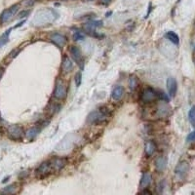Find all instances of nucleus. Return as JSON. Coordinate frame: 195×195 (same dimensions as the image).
Masks as SVG:
<instances>
[{
  "mask_svg": "<svg viewBox=\"0 0 195 195\" xmlns=\"http://www.w3.org/2000/svg\"><path fill=\"white\" fill-rule=\"evenodd\" d=\"M188 171H189V165H188V163L180 162V163H179V165L176 167L175 174L178 178L182 179V178H185V176L187 174Z\"/></svg>",
  "mask_w": 195,
  "mask_h": 195,
  "instance_id": "1a4fd4ad",
  "label": "nucleus"
},
{
  "mask_svg": "<svg viewBox=\"0 0 195 195\" xmlns=\"http://www.w3.org/2000/svg\"><path fill=\"white\" fill-rule=\"evenodd\" d=\"M176 89H178V84L174 77H169L167 79V90L170 97H175L176 93Z\"/></svg>",
  "mask_w": 195,
  "mask_h": 195,
  "instance_id": "9d476101",
  "label": "nucleus"
},
{
  "mask_svg": "<svg viewBox=\"0 0 195 195\" xmlns=\"http://www.w3.org/2000/svg\"><path fill=\"white\" fill-rule=\"evenodd\" d=\"M70 54L72 56V59L74 60L75 62H77L79 64H80V62L82 60V55H81L80 50H79L76 46H71L70 47Z\"/></svg>",
  "mask_w": 195,
  "mask_h": 195,
  "instance_id": "f3484780",
  "label": "nucleus"
},
{
  "mask_svg": "<svg viewBox=\"0 0 195 195\" xmlns=\"http://www.w3.org/2000/svg\"><path fill=\"white\" fill-rule=\"evenodd\" d=\"M165 37L167 39H169L172 43L176 44V45H178L179 44V42H180V38H179V36L176 33H175L174 31H168L166 34H165Z\"/></svg>",
  "mask_w": 195,
  "mask_h": 195,
  "instance_id": "aec40b11",
  "label": "nucleus"
},
{
  "mask_svg": "<svg viewBox=\"0 0 195 195\" xmlns=\"http://www.w3.org/2000/svg\"><path fill=\"white\" fill-rule=\"evenodd\" d=\"M87 1H94V0H87Z\"/></svg>",
  "mask_w": 195,
  "mask_h": 195,
  "instance_id": "f704fd0d",
  "label": "nucleus"
},
{
  "mask_svg": "<svg viewBox=\"0 0 195 195\" xmlns=\"http://www.w3.org/2000/svg\"><path fill=\"white\" fill-rule=\"evenodd\" d=\"M8 137L13 141H19L23 137V129L19 125H12L8 128Z\"/></svg>",
  "mask_w": 195,
  "mask_h": 195,
  "instance_id": "20e7f679",
  "label": "nucleus"
},
{
  "mask_svg": "<svg viewBox=\"0 0 195 195\" xmlns=\"http://www.w3.org/2000/svg\"><path fill=\"white\" fill-rule=\"evenodd\" d=\"M188 119H189L190 123L193 126H195V106H194L190 108L189 112H188Z\"/></svg>",
  "mask_w": 195,
  "mask_h": 195,
  "instance_id": "393cba45",
  "label": "nucleus"
},
{
  "mask_svg": "<svg viewBox=\"0 0 195 195\" xmlns=\"http://www.w3.org/2000/svg\"><path fill=\"white\" fill-rule=\"evenodd\" d=\"M54 97L58 100H64L66 97V87L64 82L58 81L54 91Z\"/></svg>",
  "mask_w": 195,
  "mask_h": 195,
  "instance_id": "0eeeda50",
  "label": "nucleus"
},
{
  "mask_svg": "<svg viewBox=\"0 0 195 195\" xmlns=\"http://www.w3.org/2000/svg\"><path fill=\"white\" fill-rule=\"evenodd\" d=\"M194 28H195V23H194Z\"/></svg>",
  "mask_w": 195,
  "mask_h": 195,
  "instance_id": "c9c22d12",
  "label": "nucleus"
},
{
  "mask_svg": "<svg viewBox=\"0 0 195 195\" xmlns=\"http://www.w3.org/2000/svg\"><path fill=\"white\" fill-rule=\"evenodd\" d=\"M34 2H35V0H26V1H24V5H26V6H31V5L34 4Z\"/></svg>",
  "mask_w": 195,
  "mask_h": 195,
  "instance_id": "c756f323",
  "label": "nucleus"
},
{
  "mask_svg": "<svg viewBox=\"0 0 195 195\" xmlns=\"http://www.w3.org/2000/svg\"><path fill=\"white\" fill-rule=\"evenodd\" d=\"M155 167H156V170L159 171V172H161V171H163L164 169H165V167H166V159H165V158L161 157V156L156 158Z\"/></svg>",
  "mask_w": 195,
  "mask_h": 195,
  "instance_id": "6ab92c4d",
  "label": "nucleus"
},
{
  "mask_svg": "<svg viewBox=\"0 0 195 195\" xmlns=\"http://www.w3.org/2000/svg\"><path fill=\"white\" fill-rule=\"evenodd\" d=\"M17 191V185H11L6 186L4 189L1 190V193H15Z\"/></svg>",
  "mask_w": 195,
  "mask_h": 195,
  "instance_id": "b1692460",
  "label": "nucleus"
},
{
  "mask_svg": "<svg viewBox=\"0 0 195 195\" xmlns=\"http://www.w3.org/2000/svg\"><path fill=\"white\" fill-rule=\"evenodd\" d=\"M52 170L53 169H52L50 161H49V162H43L42 164H40L37 169L35 170V175H36L37 178L43 179V178H45V176H47L49 174L51 173Z\"/></svg>",
  "mask_w": 195,
  "mask_h": 195,
  "instance_id": "39448f33",
  "label": "nucleus"
},
{
  "mask_svg": "<svg viewBox=\"0 0 195 195\" xmlns=\"http://www.w3.org/2000/svg\"><path fill=\"white\" fill-rule=\"evenodd\" d=\"M156 150V145L152 141H146L144 143V152L147 156H151Z\"/></svg>",
  "mask_w": 195,
  "mask_h": 195,
  "instance_id": "dca6fc26",
  "label": "nucleus"
},
{
  "mask_svg": "<svg viewBox=\"0 0 195 195\" xmlns=\"http://www.w3.org/2000/svg\"><path fill=\"white\" fill-rule=\"evenodd\" d=\"M50 39H51V41L53 42V43L56 45L57 47H59L60 49H62L66 43L65 36H64L63 34H60L59 32L52 33L51 36H50Z\"/></svg>",
  "mask_w": 195,
  "mask_h": 195,
  "instance_id": "6e6552de",
  "label": "nucleus"
},
{
  "mask_svg": "<svg viewBox=\"0 0 195 195\" xmlns=\"http://www.w3.org/2000/svg\"><path fill=\"white\" fill-rule=\"evenodd\" d=\"M170 107L166 106V103H160L157 107V115L160 118H165L169 115Z\"/></svg>",
  "mask_w": 195,
  "mask_h": 195,
  "instance_id": "4468645a",
  "label": "nucleus"
},
{
  "mask_svg": "<svg viewBox=\"0 0 195 195\" xmlns=\"http://www.w3.org/2000/svg\"><path fill=\"white\" fill-rule=\"evenodd\" d=\"M62 66H63L64 72H65V73L70 72L72 70V68H73V63H72V60L69 58H68V57H64V60H63V64H62Z\"/></svg>",
  "mask_w": 195,
  "mask_h": 195,
  "instance_id": "a211bd4d",
  "label": "nucleus"
},
{
  "mask_svg": "<svg viewBox=\"0 0 195 195\" xmlns=\"http://www.w3.org/2000/svg\"><path fill=\"white\" fill-rule=\"evenodd\" d=\"M186 142L187 143H193L195 142V130L192 131L191 133H189V135L186 138Z\"/></svg>",
  "mask_w": 195,
  "mask_h": 195,
  "instance_id": "bb28decb",
  "label": "nucleus"
},
{
  "mask_svg": "<svg viewBox=\"0 0 195 195\" xmlns=\"http://www.w3.org/2000/svg\"><path fill=\"white\" fill-rule=\"evenodd\" d=\"M81 78H82L81 73H80V72L76 73V75H75V84H76V86H77V87L80 86V84H81V80H82Z\"/></svg>",
  "mask_w": 195,
  "mask_h": 195,
  "instance_id": "cd10ccee",
  "label": "nucleus"
},
{
  "mask_svg": "<svg viewBox=\"0 0 195 195\" xmlns=\"http://www.w3.org/2000/svg\"><path fill=\"white\" fill-rule=\"evenodd\" d=\"M102 26V23L101 21H93L89 22L84 26V29L86 30L87 32H94L96 28L101 27Z\"/></svg>",
  "mask_w": 195,
  "mask_h": 195,
  "instance_id": "ddd939ff",
  "label": "nucleus"
},
{
  "mask_svg": "<svg viewBox=\"0 0 195 195\" xmlns=\"http://www.w3.org/2000/svg\"><path fill=\"white\" fill-rule=\"evenodd\" d=\"M151 175L148 173H144L142 176V180L141 182H139V188L141 189H145V188H147V186L151 184Z\"/></svg>",
  "mask_w": 195,
  "mask_h": 195,
  "instance_id": "2eb2a0df",
  "label": "nucleus"
},
{
  "mask_svg": "<svg viewBox=\"0 0 195 195\" xmlns=\"http://www.w3.org/2000/svg\"><path fill=\"white\" fill-rule=\"evenodd\" d=\"M50 163H51V166H52L53 170L60 171L65 166L66 160L64 159V158H54L53 160L50 161Z\"/></svg>",
  "mask_w": 195,
  "mask_h": 195,
  "instance_id": "9b49d317",
  "label": "nucleus"
},
{
  "mask_svg": "<svg viewBox=\"0 0 195 195\" xmlns=\"http://www.w3.org/2000/svg\"><path fill=\"white\" fill-rule=\"evenodd\" d=\"M158 98V94L152 88H145L142 94V102L144 103H150Z\"/></svg>",
  "mask_w": 195,
  "mask_h": 195,
  "instance_id": "423d86ee",
  "label": "nucleus"
},
{
  "mask_svg": "<svg viewBox=\"0 0 195 195\" xmlns=\"http://www.w3.org/2000/svg\"><path fill=\"white\" fill-rule=\"evenodd\" d=\"M56 18H57V14L55 13L53 10H43V11H40L39 13L36 15L34 19V23L37 22L39 24H42L43 20H46L47 23H52L53 21H55Z\"/></svg>",
  "mask_w": 195,
  "mask_h": 195,
  "instance_id": "f03ea898",
  "label": "nucleus"
},
{
  "mask_svg": "<svg viewBox=\"0 0 195 195\" xmlns=\"http://www.w3.org/2000/svg\"><path fill=\"white\" fill-rule=\"evenodd\" d=\"M29 14V11H23V12H22V13L19 15V18H23V17H26V16H27Z\"/></svg>",
  "mask_w": 195,
  "mask_h": 195,
  "instance_id": "7c9ffc66",
  "label": "nucleus"
},
{
  "mask_svg": "<svg viewBox=\"0 0 195 195\" xmlns=\"http://www.w3.org/2000/svg\"><path fill=\"white\" fill-rule=\"evenodd\" d=\"M3 74H4V68H0V80H1V78H2Z\"/></svg>",
  "mask_w": 195,
  "mask_h": 195,
  "instance_id": "473e14b6",
  "label": "nucleus"
},
{
  "mask_svg": "<svg viewBox=\"0 0 195 195\" xmlns=\"http://www.w3.org/2000/svg\"><path fill=\"white\" fill-rule=\"evenodd\" d=\"M193 50H194V52H195V42H194V45H193Z\"/></svg>",
  "mask_w": 195,
  "mask_h": 195,
  "instance_id": "72a5a7b5",
  "label": "nucleus"
},
{
  "mask_svg": "<svg viewBox=\"0 0 195 195\" xmlns=\"http://www.w3.org/2000/svg\"><path fill=\"white\" fill-rule=\"evenodd\" d=\"M85 38V34L81 31H74L73 32V39L75 41H79V40H83Z\"/></svg>",
  "mask_w": 195,
  "mask_h": 195,
  "instance_id": "a878e982",
  "label": "nucleus"
},
{
  "mask_svg": "<svg viewBox=\"0 0 195 195\" xmlns=\"http://www.w3.org/2000/svg\"><path fill=\"white\" fill-rule=\"evenodd\" d=\"M123 96H124V88L122 87L121 85L114 87V89L111 92V97L114 101H121Z\"/></svg>",
  "mask_w": 195,
  "mask_h": 195,
  "instance_id": "f8f14e48",
  "label": "nucleus"
},
{
  "mask_svg": "<svg viewBox=\"0 0 195 195\" xmlns=\"http://www.w3.org/2000/svg\"><path fill=\"white\" fill-rule=\"evenodd\" d=\"M39 128L37 127H33V128H30L29 130H27V132L26 133V137L28 139H35V137L38 135L39 133Z\"/></svg>",
  "mask_w": 195,
  "mask_h": 195,
  "instance_id": "412c9836",
  "label": "nucleus"
},
{
  "mask_svg": "<svg viewBox=\"0 0 195 195\" xmlns=\"http://www.w3.org/2000/svg\"><path fill=\"white\" fill-rule=\"evenodd\" d=\"M18 10H19V5H14L11 8L6 9L2 12V14L0 15V23H5L9 21H11L14 18V16L17 14Z\"/></svg>",
  "mask_w": 195,
  "mask_h": 195,
  "instance_id": "7ed1b4c3",
  "label": "nucleus"
},
{
  "mask_svg": "<svg viewBox=\"0 0 195 195\" xmlns=\"http://www.w3.org/2000/svg\"><path fill=\"white\" fill-rule=\"evenodd\" d=\"M20 51H21V50H20V49H15V50H13V51H12V52H11L10 54H9V55H10V56H9V57H10L11 59H14V58H15V57L17 56V55H18V54H19V53H20Z\"/></svg>",
  "mask_w": 195,
  "mask_h": 195,
  "instance_id": "c85d7f7f",
  "label": "nucleus"
},
{
  "mask_svg": "<svg viewBox=\"0 0 195 195\" xmlns=\"http://www.w3.org/2000/svg\"><path fill=\"white\" fill-rule=\"evenodd\" d=\"M109 115L106 108H99L98 110L91 112L88 116V122L91 124H101L105 122Z\"/></svg>",
  "mask_w": 195,
  "mask_h": 195,
  "instance_id": "f257e3e1",
  "label": "nucleus"
},
{
  "mask_svg": "<svg viewBox=\"0 0 195 195\" xmlns=\"http://www.w3.org/2000/svg\"><path fill=\"white\" fill-rule=\"evenodd\" d=\"M11 30H12V28H9L8 30H6V31L1 36H0V47L4 46L9 41V36H10V33H11Z\"/></svg>",
  "mask_w": 195,
  "mask_h": 195,
  "instance_id": "4be33fe9",
  "label": "nucleus"
},
{
  "mask_svg": "<svg viewBox=\"0 0 195 195\" xmlns=\"http://www.w3.org/2000/svg\"><path fill=\"white\" fill-rule=\"evenodd\" d=\"M101 3L103 4V5H108L109 3L111 2V0H100Z\"/></svg>",
  "mask_w": 195,
  "mask_h": 195,
  "instance_id": "2f4dec72",
  "label": "nucleus"
},
{
  "mask_svg": "<svg viewBox=\"0 0 195 195\" xmlns=\"http://www.w3.org/2000/svg\"><path fill=\"white\" fill-rule=\"evenodd\" d=\"M129 87L131 90H135L138 87V78L135 75H132L129 78Z\"/></svg>",
  "mask_w": 195,
  "mask_h": 195,
  "instance_id": "5701e85b",
  "label": "nucleus"
}]
</instances>
